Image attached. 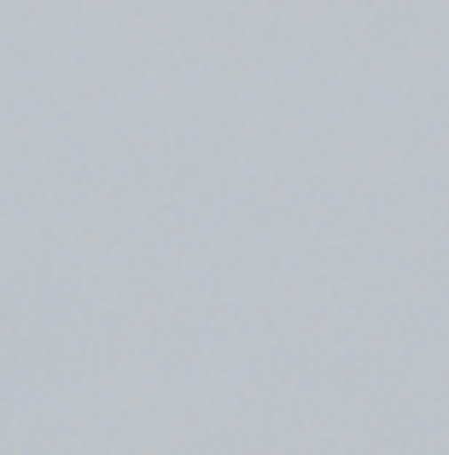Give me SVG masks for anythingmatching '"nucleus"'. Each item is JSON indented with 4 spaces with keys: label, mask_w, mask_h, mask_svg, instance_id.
Here are the masks:
<instances>
[]
</instances>
